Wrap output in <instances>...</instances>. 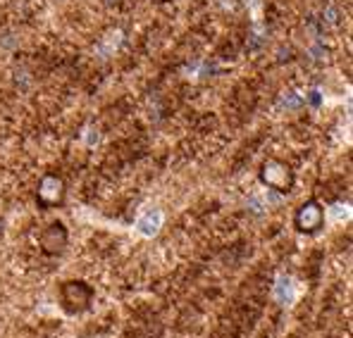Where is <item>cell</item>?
Instances as JSON below:
<instances>
[{"label":"cell","instance_id":"obj_1","mask_svg":"<svg viewBox=\"0 0 353 338\" xmlns=\"http://www.w3.org/2000/svg\"><path fill=\"white\" fill-rule=\"evenodd\" d=\"M58 295H60V308L70 317H77L93 308L96 288L88 282H84V279H67V282L60 284Z\"/></svg>","mask_w":353,"mask_h":338},{"label":"cell","instance_id":"obj_2","mask_svg":"<svg viewBox=\"0 0 353 338\" xmlns=\"http://www.w3.org/2000/svg\"><path fill=\"white\" fill-rule=\"evenodd\" d=\"M258 179L263 186H268L270 191H277V193H292L296 184V174L292 165L284 162L279 158H268L258 169Z\"/></svg>","mask_w":353,"mask_h":338},{"label":"cell","instance_id":"obj_3","mask_svg":"<svg viewBox=\"0 0 353 338\" xmlns=\"http://www.w3.org/2000/svg\"><path fill=\"white\" fill-rule=\"evenodd\" d=\"M325 226V207L320 200L310 198V200L301 202L294 212V229L303 236H315L320 229Z\"/></svg>","mask_w":353,"mask_h":338},{"label":"cell","instance_id":"obj_4","mask_svg":"<svg viewBox=\"0 0 353 338\" xmlns=\"http://www.w3.org/2000/svg\"><path fill=\"white\" fill-rule=\"evenodd\" d=\"M67 198V184L58 174H43L36 189V205L41 210H55V207L65 205Z\"/></svg>","mask_w":353,"mask_h":338},{"label":"cell","instance_id":"obj_5","mask_svg":"<svg viewBox=\"0 0 353 338\" xmlns=\"http://www.w3.org/2000/svg\"><path fill=\"white\" fill-rule=\"evenodd\" d=\"M67 243H70V231H67L65 222H60V220L50 222V224L39 233V248L46 257H60V255L67 251Z\"/></svg>","mask_w":353,"mask_h":338},{"label":"cell","instance_id":"obj_6","mask_svg":"<svg viewBox=\"0 0 353 338\" xmlns=\"http://www.w3.org/2000/svg\"><path fill=\"white\" fill-rule=\"evenodd\" d=\"M122 43V31L115 29V39H110V31L105 34V39H103V43L98 45V53H101L103 57L105 55H112L117 50V45Z\"/></svg>","mask_w":353,"mask_h":338},{"label":"cell","instance_id":"obj_7","mask_svg":"<svg viewBox=\"0 0 353 338\" xmlns=\"http://www.w3.org/2000/svg\"><path fill=\"white\" fill-rule=\"evenodd\" d=\"M301 105H303V101H301L294 91L282 93V98H279V107H287V110H296V107H301Z\"/></svg>","mask_w":353,"mask_h":338},{"label":"cell","instance_id":"obj_8","mask_svg":"<svg viewBox=\"0 0 353 338\" xmlns=\"http://www.w3.org/2000/svg\"><path fill=\"white\" fill-rule=\"evenodd\" d=\"M139 224H141V229L146 233H155V231H158V224H160V212H155V215H153V212H148V215L143 217Z\"/></svg>","mask_w":353,"mask_h":338},{"label":"cell","instance_id":"obj_9","mask_svg":"<svg viewBox=\"0 0 353 338\" xmlns=\"http://www.w3.org/2000/svg\"><path fill=\"white\" fill-rule=\"evenodd\" d=\"M339 24V10L336 8H330L327 12H323V24Z\"/></svg>","mask_w":353,"mask_h":338},{"label":"cell","instance_id":"obj_10","mask_svg":"<svg viewBox=\"0 0 353 338\" xmlns=\"http://www.w3.org/2000/svg\"><path fill=\"white\" fill-rule=\"evenodd\" d=\"M5 233V222H3V217H0V236Z\"/></svg>","mask_w":353,"mask_h":338}]
</instances>
